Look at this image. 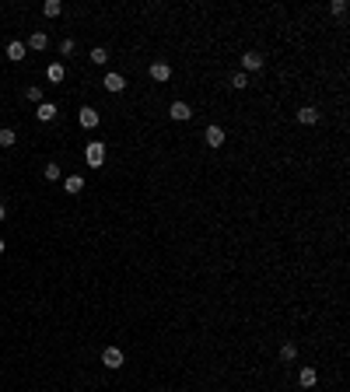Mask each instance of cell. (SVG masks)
Instances as JSON below:
<instances>
[{
	"instance_id": "6da1fadb",
	"label": "cell",
	"mask_w": 350,
	"mask_h": 392,
	"mask_svg": "<svg viewBox=\"0 0 350 392\" xmlns=\"http://www.w3.org/2000/svg\"><path fill=\"white\" fill-rule=\"evenodd\" d=\"M84 158H88V165H91V168H98V165L105 161V144H102V140H91V144H88V151H84Z\"/></svg>"
},
{
	"instance_id": "7a4b0ae2",
	"label": "cell",
	"mask_w": 350,
	"mask_h": 392,
	"mask_svg": "<svg viewBox=\"0 0 350 392\" xmlns=\"http://www.w3.org/2000/svg\"><path fill=\"white\" fill-rule=\"evenodd\" d=\"M102 364L105 368H123V350L119 347H105L102 350Z\"/></svg>"
},
{
	"instance_id": "3957f363",
	"label": "cell",
	"mask_w": 350,
	"mask_h": 392,
	"mask_svg": "<svg viewBox=\"0 0 350 392\" xmlns=\"http://www.w3.org/2000/svg\"><path fill=\"white\" fill-rule=\"evenodd\" d=\"M168 116H172V119H179V123H186V119L193 116V109H189L186 102H172V109H168Z\"/></svg>"
},
{
	"instance_id": "277c9868",
	"label": "cell",
	"mask_w": 350,
	"mask_h": 392,
	"mask_svg": "<svg viewBox=\"0 0 350 392\" xmlns=\"http://www.w3.org/2000/svg\"><path fill=\"white\" fill-rule=\"evenodd\" d=\"M35 119H42V123H53V119H56V105H53V102H39Z\"/></svg>"
},
{
	"instance_id": "5b68a950",
	"label": "cell",
	"mask_w": 350,
	"mask_h": 392,
	"mask_svg": "<svg viewBox=\"0 0 350 392\" xmlns=\"http://www.w3.org/2000/svg\"><path fill=\"white\" fill-rule=\"evenodd\" d=\"M126 88V81H123V74H105V91H112V95H119Z\"/></svg>"
},
{
	"instance_id": "8992f818",
	"label": "cell",
	"mask_w": 350,
	"mask_h": 392,
	"mask_svg": "<svg viewBox=\"0 0 350 392\" xmlns=\"http://www.w3.org/2000/svg\"><path fill=\"white\" fill-rule=\"evenodd\" d=\"M203 140H207L210 147H221V144H224V130H221V126H207V133H203Z\"/></svg>"
},
{
	"instance_id": "52a82bcc",
	"label": "cell",
	"mask_w": 350,
	"mask_h": 392,
	"mask_svg": "<svg viewBox=\"0 0 350 392\" xmlns=\"http://www.w3.org/2000/svg\"><path fill=\"white\" fill-rule=\"evenodd\" d=\"M151 77H154V81H168V77H172V67L158 60V63H151Z\"/></svg>"
},
{
	"instance_id": "ba28073f",
	"label": "cell",
	"mask_w": 350,
	"mask_h": 392,
	"mask_svg": "<svg viewBox=\"0 0 350 392\" xmlns=\"http://www.w3.org/2000/svg\"><path fill=\"white\" fill-rule=\"evenodd\" d=\"M81 126H84V130H95V126H98V112H95V109H81Z\"/></svg>"
},
{
	"instance_id": "9c48e42d",
	"label": "cell",
	"mask_w": 350,
	"mask_h": 392,
	"mask_svg": "<svg viewBox=\"0 0 350 392\" xmlns=\"http://www.w3.org/2000/svg\"><path fill=\"white\" fill-rule=\"evenodd\" d=\"M46 77L53 81V84H60V81L67 77V70H63V63H49V70H46Z\"/></svg>"
},
{
	"instance_id": "30bf717a",
	"label": "cell",
	"mask_w": 350,
	"mask_h": 392,
	"mask_svg": "<svg viewBox=\"0 0 350 392\" xmlns=\"http://www.w3.org/2000/svg\"><path fill=\"white\" fill-rule=\"evenodd\" d=\"M242 67H245V70H259V67H263V56H259V53H245V56H242Z\"/></svg>"
},
{
	"instance_id": "8fae6325",
	"label": "cell",
	"mask_w": 350,
	"mask_h": 392,
	"mask_svg": "<svg viewBox=\"0 0 350 392\" xmlns=\"http://www.w3.org/2000/svg\"><path fill=\"white\" fill-rule=\"evenodd\" d=\"M298 123H305V126H312V123H319V109H301V112H298Z\"/></svg>"
},
{
	"instance_id": "7c38bea8",
	"label": "cell",
	"mask_w": 350,
	"mask_h": 392,
	"mask_svg": "<svg viewBox=\"0 0 350 392\" xmlns=\"http://www.w3.org/2000/svg\"><path fill=\"white\" fill-rule=\"evenodd\" d=\"M63 189H67V193H81V189H84V179H81V175L63 179Z\"/></svg>"
},
{
	"instance_id": "4fadbf2b",
	"label": "cell",
	"mask_w": 350,
	"mask_h": 392,
	"mask_svg": "<svg viewBox=\"0 0 350 392\" xmlns=\"http://www.w3.org/2000/svg\"><path fill=\"white\" fill-rule=\"evenodd\" d=\"M60 11H63V4H60V0H46V4H42V14H46V18H56Z\"/></svg>"
},
{
	"instance_id": "5bb4252c",
	"label": "cell",
	"mask_w": 350,
	"mask_h": 392,
	"mask_svg": "<svg viewBox=\"0 0 350 392\" xmlns=\"http://www.w3.org/2000/svg\"><path fill=\"white\" fill-rule=\"evenodd\" d=\"M7 60H14V63L25 60V46H21V42H11V46H7Z\"/></svg>"
},
{
	"instance_id": "9a60e30c",
	"label": "cell",
	"mask_w": 350,
	"mask_h": 392,
	"mask_svg": "<svg viewBox=\"0 0 350 392\" xmlns=\"http://www.w3.org/2000/svg\"><path fill=\"white\" fill-rule=\"evenodd\" d=\"M49 46V39H46V32H35L32 39H28V49H46Z\"/></svg>"
},
{
	"instance_id": "2e32d148",
	"label": "cell",
	"mask_w": 350,
	"mask_h": 392,
	"mask_svg": "<svg viewBox=\"0 0 350 392\" xmlns=\"http://www.w3.org/2000/svg\"><path fill=\"white\" fill-rule=\"evenodd\" d=\"M14 130H7V126H4V130H0V147H11V144H14Z\"/></svg>"
},
{
	"instance_id": "e0dca14e",
	"label": "cell",
	"mask_w": 350,
	"mask_h": 392,
	"mask_svg": "<svg viewBox=\"0 0 350 392\" xmlns=\"http://www.w3.org/2000/svg\"><path fill=\"white\" fill-rule=\"evenodd\" d=\"M42 175L49 179V182H56V179H60V165H53V161H49V165L42 168Z\"/></svg>"
},
{
	"instance_id": "ac0fdd59",
	"label": "cell",
	"mask_w": 350,
	"mask_h": 392,
	"mask_svg": "<svg viewBox=\"0 0 350 392\" xmlns=\"http://www.w3.org/2000/svg\"><path fill=\"white\" fill-rule=\"evenodd\" d=\"M301 385H305V389L315 385V368H301Z\"/></svg>"
},
{
	"instance_id": "d6986e66",
	"label": "cell",
	"mask_w": 350,
	"mask_h": 392,
	"mask_svg": "<svg viewBox=\"0 0 350 392\" xmlns=\"http://www.w3.org/2000/svg\"><path fill=\"white\" fill-rule=\"evenodd\" d=\"M105 60H109V49H102V46L91 49V63H105Z\"/></svg>"
},
{
	"instance_id": "ffe728a7",
	"label": "cell",
	"mask_w": 350,
	"mask_h": 392,
	"mask_svg": "<svg viewBox=\"0 0 350 392\" xmlns=\"http://www.w3.org/2000/svg\"><path fill=\"white\" fill-rule=\"evenodd\" d=\"M245 84H249L245 74H235V77H231V88H238V91H245Z\"/></svg>"
},
{
	"instance_id": "44dd1931",
	"label": "cell",
	"mask_w": 350,
	"mask_h": 392,
	"mask_svg": "<svg viewBox=\"0 0 350 392\" xmlns=\"http://www.w3.org/2000/svg\"><path fill=\"white\" fill-rule=\"evenodd\" d=\"M280 357H284V361H294V343H284V347H280Z\"/></svg>"
},
{
	"instance_id": "7402d4cb",
	"label": "cell",
	"mask_w": 350,
	"mask_h": 392,
	"mask_svg": "<svg viewBox=\"0 0 350 392\" xmlns=\"http://www.w3.org/2000/svg\"><path fill=\"white\" fill-rule=\"evenodd\" d=\"M60 53H63V56H70V53H74V39H63V42H60Z\"/></svg>"
},
{
	"instance_id": "603a6c76",
	"label": "cell",
	"mask_w": 350,
	"mask_h": 392,
	"mask_svg": "<svg viewBox=\"0 0 350 392\" xmlns=\"http://www.w3.org/2000/svg\"><path fill=\"white\" fill-rule=\"evenodd\" d=\"M25 95L32 98V102H42V91H39V88H28V91H25Z\"/></svg>"
},
{
	"instance_id": "cb8c5ba5",
	"label": "cell",
	"mask_w": 350,
	"mask_h": 392,
	"mask_svg": "<svg viewBox=\"0 0 350 392\" xmlns=\"http://www.w3.org/2000/svg\"><path fill=\"white\" fill-rule=\"evenodd\" d=\"M0 256H4V238H0Z\"/></svg>"
},
{
	"instance_id": "d4e9b609",
	"label": "cell",
	"mask_w": 350,
	"mask_h": 392,
	"mask_svg": "<svg viewBox=\"0 0 350 392\" xmlns=\"http://www.w3.org/2000/svg\"><path fill=\"white\" fill-rule=\"evenodd\" d=\"M0 221H4V203H0Z\"/></svg>"
}]
</instances>
